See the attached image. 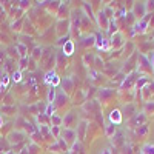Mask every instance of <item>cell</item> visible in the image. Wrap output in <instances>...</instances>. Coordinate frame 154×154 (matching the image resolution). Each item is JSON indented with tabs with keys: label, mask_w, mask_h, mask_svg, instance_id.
Returning a JSON list of instances; mask_svg holds the SVG:
<instances>
[{
	"label": "cell",
	"mask_w": 154,
	"mask_h": 154,
	"mask_svg": "<svg viewBox=\"0 0 154 154\" xmlns=\"http://www.w3.org/2000/svg\"><path fill=\"white\" fill-rule=\"evenodd\" d=\"M59 139H62L68 146H72L77 142V133H75L74 128H65V130H62Z\"/></svg>",
	"instance_id": "obj_1"
},
{
	"label": "cell",
	"mask_w": 154,
	"mask_h": 154,
	"mask_svg": "<svg viewBox=\"0 0 154 154\" xmlns=\"http://www.w3.org/2000/svg\"><path fill=\"white\" fill-rule=\"evenodd\" d=\"M43 82H45L46 85H49V86H54V88H56V86L60 85V77L57 75L56 69H48V71L45 72Z\"/></svg>",
	"instance_id": "obj_2"
},
{
	"label": "cell",
	"mask_w": 154,
	"mask_h": 154,
	"mask_svg": "<svg viewBox=\"0 0 154 154\" xmlns=\"http://www.w3.org/2000/svg\"><path fill=\"white\" fill-rule=\"evenodd\" d=\"M57 35L62 38V37H65V35H69V28H71V23L68 19H63V20H59L57 23Z\"/></svg>",
	"instance_id": "obj_3"
},
{
	"label": "cell",
	"mask_w": 154,
	"mask_h": 154,
	"mask_svg": "<svg viewBox=\"0 0 154 154\" xmlns=\"http://www.w3.org/2000/svg\"><path fill=\"white\" fill-rule=\"evenodd\" d=\"M25 139V133L20 131V130H12L9 134H8V142L11 145H16L19 142H22V140Z\"/></svg>",
	"instance_id": "obj_4"
},
{
	"label": "cell",
	"mask_w": 154,
	"mask_h": 154,
	"mask_svg": "<svg viewBox=\"0 0 154 154\" xmlns=\"http://www.w3.org/2000/svg\"><path fill=\"white\" fill-rule=\"evenodd\" d=\"M96 20H97V25H99V28H100V29H103V31L108 29L109 20H108V17H106V14H105L103 11H99V12H97Z\"/></svg>",
	"instance_id": "obj_5"
},
{
	"label": "cell",
	"mask_w": 154,
	"mask_h": 154,
	"mask_svg": "<svg viewBox=\"0 0 154 154\" xmlns=\"http://www.w3.org/2000/svg\"><path fill=\"white\" fill-rule=\"evenodd\" d=\"M88 131V122L86 120H80L79 123H77V139H79V142H82V140H85V134Z\"/></svg>",
	"instance_id": "obj_6"
},
{
	"label": "cell",
	"mask_w": 154,
	"mask_h": 154,
	"mask_svg": "<svg viewBox=\"0 0 154 154\" xmlns=\"http://www.w3.org/2000/svg\"><path fill=\"white\" fill-rule=\"evenodd\" d=\"M125 42H123V35L120 32H114L109 38V48H119L122 46Z\"/></svg>",
	"instance_id": "obj_7"
},
{
	"label": "cell",
	"mask_w": 154,
	"mask_h": 154,
	"mask_svg": "<svg viewBox=\"0 0 154 154\" xmlns=\"http://www.w3.org/2000/svg\"><path fill=\"white\" fill-rule=\"evenodd\" d=\"M80 45L83 48H89V46H94L96 45V35L94 34H86L80 38Z\"/></svg>",
	"instance_id": "obj_8"
},
{
	"label": "cell",
	"mask_w": 154,
	"mask_h": 154,
	"mask_svg": "<svg viewBox=\"0 0 154 154\" xmlns=\"http://www.w3.org/2000/svg\"><path fill=\"white\" fill-rule=\"evenodd\" d=\"M133 11H134V14H136V17H139L140 20L143 19V16L146 14V8H145V2H140L139 5L136 3L134 5V8H133Z\"/></svg>",
	"instance_id": "obj_9"
},
{
	"label": "cell",
	"mask_w": 154,
	"mask_h": 154,
	"mask_svg": "<svg viewBox=\"0 0 154 154\" xmlns=\"http://www.w3.org/2000/svg\"><path fill=\"white\" fill-rule=\"evenodd\" d=\"M60 83H62L63 91H65V93H71V91H72L74 80L71 79V77H63V79H60Z\"/></svg>",
	"instance_id": "obj_10"
},
{
	"label": "cell",
	"mask_w": 154,
	"mask_h": 154,
	"mask_svg": "<svg viewBox=\"0 0 154 154\" xmlns=\"http://www.w3.org/2000/svg\"><path fill=\"white\" fill-rule=\"evenodd\" d=\"M16 53L19 54L20 59L28 57V45H25V43H22V42H17V43H16Z\"/></svg>",
	"instance_id": "obj_11"
},
{
	"label": "cell",
	"mask_w": 154,
	"mask_h": 154,
	"mask_svg": "<svg viewBox=\"0 0 154 154\" xmlns=\"http://www.w3.org/2000/svg\"><path fill=\"white\" fill-rule=\"evenodd\" d=\"M109 123H112V125L122 123V112H120L119 109L111 111V114H109Z\"/></svg>",
	"instance_id": "obj_12"
},
{
	"label": "cell",
	"mask_w": 154,
	"mask_h": 154,
	"mask_svg": "<svg viewBox=\"0 0 154 154\" xmlns=\"http://www.w3.org/2000/svg\"><path fill=\"white\" fill-rule=\"evenodd\" d=\"M62 53L65 54L66 57L68 56H72V53H74V42L72 40H68L65 45L62 46Z\"/></svg>",
	"instance_id": "obj_13"
},
{
	"label": "cell",
	"mask_w": 154,
	"mask_h": 154,
	"mask_svg": "<svg viewBox=\"0 0 154 154\" xmlns=\"http://www.w3.org/2000/svg\"><path fill=\"white\" fill-rule=\"evenodd\" d=\"M56 65L59 66V68H65L66 66V56L62 53H57V56H56Z\"/></svg>",
	"instance_id": "obj_14"
},
{
	"label": "cell",
	"mask_w": 154,
	"mask_h": 154,
	"mask_svg": "<svg viewBox=\"0 0 154 154\" xmlns=\"http://www.w3.org/2000/svg\"><path fill=\"white\" fill-rule=\"evenodd\" d=\"M56 97H57V89H56L54 86H49L48 94H46V102H48V103H54Z\"/></svg>",
	"instance_id": "obj_15"
},
{
	"label": "cell",
	"mask_w": 154,
	"mask_h": 154,
	"mask_svg": "<svg viewBox=\"0 0 154 154\" xmlns=\"http://www.w3.org/2000/svg\"><path fill=\"white\" fill-rule=\"evenodd\" d=\"M63 123H65L66 128H72V123H75V126H77V120H74V112H68L63 117Z\"/></svg>",
	"instance_id": "obj_16"
},
{
	"label": "cell",
	"mask_w": 154,
	"mask_h": 154,
	"mask_svg": "<svg viewBox=\"0 0 154 154\" xmlns=\"http://www.w3.org/2000/svg\"><path fill=\"white\" fill-rule=\"evenodd\" d=\"M9 79H11V75H9L6 71H3L2 77H0V91L6 89V86H8V83H9Z\"/></svg>",
	"instance_id": "obj_17"
},
{
	"label": "cell",
	"mask_w": 154,
	"mask_h": 154,
	"mask_svg": "<svg viewBox=\"0 0 154 154\" xmlns=\"http://www.w3.org/2000/svg\"><path fill=\"white\" fill-rule=\"evenodd\" d=\"M69 100V97H68V94L63 91H59V94H57V97H56V102H57V105L60 106V105H63V103H66V102Z\"/></svg>",
	"instance_id": "obj_18"
},
{
	"label": "cell",
	"mask_w": 154,
	"mask_h": 154,
	"mask_svg": "<svg viewBox=\"0 0 154 154\" xmlns=\"http://www.w3.org/2000/svg\"><path fill=\"white\" fill-rule=\"evenodd\" d=\"M94 59H96V56L89 54V53H85V56H83V63H85V66H88L89 69H91L93 65H94Z\"/></svg>",
	"instance_id": "obj_19"
},
{
	"label": "cell",
	"mask_w": 154,
	"mask_h": 154,
	"mask_svg": "<svg viewBox=\"0 0 154 154\" xmlns=\"http://www.w3.org/2000/svg\"><path fill=\"white\" fill-rule=\"evenodd\" d=\"M146 26H148V22H146V19H142V20H139L137 23H136V32H145L146 31Z\"/></svg>",
	"instance_id": "obj_20"
},
{
	"label": "cell",
	"mask_w": 154,
	"mask_h": 154,
	"mask_svg": "<svg viewBox=\"0 0 154 154\" xmlns=\"http://www.w3.org/2000/svg\"><path fill=\"white\" fill-rule=\"evenodd\" d=\"M82 8H83V11L86 12V17H91L93 20H96V16H94V12H93V6L89 5L88 2H82Z\"/></svg>",
	"instance_id": "obj_21"
},
{
	"label": "cell",
	"mask_w": 154,
	"mask_h": 154,
	"mask_svg": "<svg viewBox=\"0 0 154 154\" xmlns=\"http://www.w3.org/2000/svg\"><path fill=\"white\" fill-rule=\"evenodd\" d=\"M49 123H51V126H60L63 123V117H60L57 114H53L49 117Z\"/></svg>",
	"instance_id": "obj_22"
},
{
	"label": "cell",
	"mask_w": 154,
	"mask_h": 154,
	"mask_svg": "<svg viewBox=\"0 0 154 154\" xmlns=\"http://www.w3.org/2000/svg\"><path fill=\"white\" fill-rule=\"evenodd\" d=\"M142 91H143V99H145V100H148V99H149V94H152V93H154V82L148 83V85L142 89Z\"/></svg>",
	"instance_id": "obj_23"
},
{
	"label": "cell",
	"mask_w": 154,
	"mask_h": 154,
	"mask_svg": "<svg viewBox=\"0 0 154 154\" xmlns=\"http://www.w3.org/2000/svg\"><path fill=\"white\" fill-rule=\"evenodd\" d=\"M11 80L14 82V83H20V82H22V71H19V69L12 71V74H11Z\"/></svg>",
	"instance_id": "obj_24"
},
{
	"label": "cell",
	"mask_w": 154,
	"mask_h": 154,
	"mask_svg": "<svg viewBox=\"0 0 154 154\" xmlns=\"http://www.w3.org/2000/svg\"><path fill=\"white\" fill-rule=\"evenodd\" d=\"M54 109H56L54 103H46V106H45V111H43V114L46 116V117H51V116L54 114Z\"/></svg>",
	"instance_id": "obj_25"
},
{
	"label": "cell",
	"mask_w": 154,
	"mask_h": 154,
	"mask_svg": "<svg viewBox=\"0 0 154 154\" xmlns=\"http://www.w3.org/2000/svg\"><path fill=\"white\" fill-rule=\"evenodd\" d=\"M131 122H134L136 123V126H142V123L145 122V116H142V114H134V117L131 119Z\"/></svg>",
	"instance_id": "obj_26"
},
{
	"label": "cell",
	"mask_w": 154,
	"mask_h": 154,
	"mask_svg": "<svg viewBox=\"0 0 154 154\" xmlns=\"http://www.w3.org/2000/svg\"><path fill=\"white\" fill-rule=\"evenodd\" d=\"M60 133H62V128L60 126H49V134L53 136V137L59 139L60 137Z\"/></svg>",
	"instance_id": "obj_27"
},
{
	"label": "cell",
	"mask_w": 154,
	"mask_h": 154,
	"mask_svg": "<svg viewBox=\"0 0 154 154\" xmlns=\"http://www.w3.org/2000/svg\"><path fill=\"white\" fill-rule=\"evenodd\" d=\"M105 134H106L108 137H114V134H116V125L108 123L106 128H105Z\"/></svg>",
	"instance_id": "obj_28"
},
{
	"label": "cell",
	"mask_w": 154,
	"mask_h": 154,
	"mask_svg": "<svg viewBox=\"0 0 154 154\" xmlns=\"http://www.w3.org/2000/svg\"><path fill=\"white\" fill-rule=\"evenodd\" d=\"M28 68V57H23L19 60V71H23V69H26Z\"/></svg>",
	"instance_id": "obj_29"
},
{
	"label": "cell",
	"mask_w": 154,
	"mask_h": 154,
	"mask_svg": "<svg viewBox=\"0 0 154 154\" xmlns=\"http://www.w3.org/2000/svg\"><path fill=\"white\" fill-rule=\"evenodd\" d=\"M143 154H154V143H146L143 146Z\"/></svg>",
	"instance_id": "obj_30"
},
{
	"label": "cell",
	"mask_w": 154,
	"mask_h": 154,
	"mask_svg": "<svg viewBox=\"0 0 154 154\" xmlns=\"http://www.w3.org/2000/svg\"><path fill=\"white\" fill-rule=\"evenodd\" d=\"M42 51H43V48H42V46H35V48H34V51H32V53H34V54H32V57H34L35 60H37L38 57H42Z\"/></svg>",
	"instance_id": "obj_31"
},
{
	"label": "cell",
	"mask_w": 154,
	"mask_h": 154,
	"mask_svg": "<svg viewBox=\"0 0 154 154\" xmlns=\"http://www.w3.org/2000/svg\"><path fill=\"white\" fill-rule=\"evenodd\" d=\"M22 22H23V19H19L17 22H14V23H12V29H22Z\"/></svg>",
	"instance_id": "obj_32"
},
{
	"label": "cell",
	"mask_w": 154,
	"mask_h": 154,
	"mask_svg": "<svg viewBox=\"0 0 154 154\" xmlns=\"http://www.w3.org/2000/svg\"><path fill=\"white\" fill-rule=\"evenodd\" d=\"M146 131H148V126H146V125H142V126H139V128H137V134H140V136L145 134Z\"/></svg>",
	"instance_id": "obj_33"
},
{
	"label": "cell",
	"mask_w": 154,
	"mask_h": 154,
	"mask_svg": "<svg viewBox=\"0 0 154 154\" xmlns=\"http://www.w3.org/2000/svg\"><path fill=\"white\" fill-rule=\"evenodd\" d=\"M145 8H146V12L154 11V2H145Z\"/></svg>",
	"instance_id": "obj_34"
},
{
	"label": "cell",
	"mask_w": 154,
	"mask_h": 154,
	"mask_svg": "<svg viewBox=\"0 0 154 154\" xmlns=\"http://www.w3.org/2000/svg\"><path fill=\"white\" fill-rule=\"evenodd\" d=\"M6 60V51L5 49H0V63Z\"/></svg>",
	"instance_id": "obj_35"
},
{
	"label": "cell",
	"mask_w": 154,
	"mask_h": 154,
	"mask_svg": "<svg viewBox=\"0 0 154 154\" xmlns=\"http://www.w3.org/2000/svg\"><path fill=\"white\" fill-rule=\"evenodd\" d=\"M146 111H154V102H151V103H149V102H146Z\"/></svg>",
	"instance_id": "obj_36"
},
{
	"label": "cell",
	"mask_w": 154,
	"mask_h": 154,
	"mask_svg": "<svg viewBox=\"0 0 154 154\" xmlns=\"http://www.w3.org/2000/svg\"><path fill=\"white\" fill-rule=\"evenodd\" d=\"M100 154H112V152H111V149H109V148H106V149H103V151H102Z\"/></svg>",
	"instance_id": "obj_37"
},
{
	"label": "cell",
	"mask_w": 154,
	"mask_h": 154,
	"mask_svg": "<svg viewBox=\"0 0 154 154\" xmlns=\"http://www.w3.org/2000/svg\"><path fill=\"white\" fill-rule=\"evenodd\" d=\"M28 5H29V2H20V6L22 8H26Z\"/></svg>",
	"instance_id": "obj_38"
},
{
	"label": "cell",
	"mask_w": 154,
	"mask_h": 154,
	"mask_svg": "<svg viewBox=\"0 0 154 154\" xmlns=\"http://www.w3.org/2000/svg\"><path fill=\"white\" fill-rule=\"evenodd\" d=\"M0 16H5V11H3V6L0 5Z\"/></svg>",
	"instance_id": "obj_39"
},
{
	"label": "cell",
	"mask_w": 154,
	"mask_h": 154,
	"mask_svg": "<svg viewBox=\"0 0 154 154\" xmlns=\"http://www.w3.org/2000/svg\"><path fill=\"white\" fill-rule=\"evenodd\" d=\"M2 125H3V119H2V116H0V128H2Z\"/></svg>",
	"instance_id": "obj_40"
},
{
	"label": "cell",
	"mask_w": 154,
	"mask_h": 154,
	"mask_svg": "<svg viewBox=\"0 0 154 154\" xmlns=\"http://www.w3.org/2000/svg\"><path fill=\"white\" fill-rule=\"evenodd\" d=\"M5 154H14V152H12V151H6Z\"/></svg>",
	"instance_id": "obj_41"
},
{
	"label": "cell",
	"mask_w": 154,
	"mask_h": 154,
	"mask_svg": "<svg viewBox=\"0 0 154 154\" xmlns=\"http://www.w3.org/2000/svg\"><path fill=\"white\" fill-rule=\"evenodd\" d=\"M2 74H3V71H2V69H0V77H2Z\"/></svg>",
	"instance_id": "obj_42"
}]
</instances>
